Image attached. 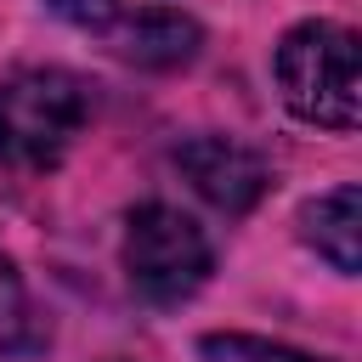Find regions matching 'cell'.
Here are the masks:
<instances>
[{
    "mask_svg": "<svg viewBox=\"0 0 362 362\" xmlns=\"http://www.w3.org/2000/svg\"><path fill=\"white\" fill-rule=\"evenodd\" d=\"M198 356L204 362H328V356H311V351H294V345L260 339V334H204Z\"/></svg>",
    "mask_w": 362,
    "mask_h": 362,
    "instance_id": "cell-8",
    "label": "cell"
},
{
    "mask_svg": "<svg viewBox=\"0 0 362 362\" xmlns=\"http://www.w3.org/2000/svg\"><path fill=\"white\" fill-rule=\"evenodd\" d=\"M45 6L79 28H113V17H119V0H45Z\"/></svg>",
    "mask_w": 362,
    "mask_h": 362,
    "instance_id": "cell-9",
    "label": "cell"
},
{
    "mask_svg": "<svg viewBox=\"0 0 362 362\" xmlns=\"http://www.w3.org/2000/svg\"><path fill=\"white\" fill-rule=\"evenodd\" d=\"M215 249L175 204H136L124 221V277L147 305H181L209 283Z\"/></svg>",
    "mask_w": 362,
    "mask_h": 362,
    "instance_id": "cell-3",
    "label": "cell"
},
{
    "mask_svg": "<svg viewBox=\"0 0 362 362\" xmlns=\"http://www.w3.org/2000/svg\"><path fill=\"white\" fill-rule=\"evenodd\" d=\"M300 232H305V243H311L334 272L356 277V266H362V192L345 181V187L311 198V204L300 209Z\"/></svg>",
    "mask_w": 362,
    "mask_h": 362,
    "instance_id": "cell-5",
    "label": "cell"
},
{
    "mask_svg": "<svg viewBox=\"0 0 362 362\" xmlns=\"http://www.w3.org/2000/svg\"><path fill=\"white\" fill-rule=\"evenodd\" d=\"M40 334H34V305H28V288H23V272L17 260L0 249V362L34 351Z\"/></svg>",
    "mask_w": 362,
    "mask_h": 362,
    "instance_id": "cell-7",
    "label": "cell"
},
{
    "mask_svg": "<svg viewBox=\"0 0 362 362\" xmlns=\"http://www.w3.org/2000/svg\"><path fill=\"white\" fill-rule=\"evenodd\" d=\"M85 119H90V85L68 68H17L0 79V158L17 175L57 170Z\"/></svg>",
    "mask_w": 362,
    "mask_h": 362,
    "instance_id": "cell-1",
    "label": "cell"
},
{
    "mask_svg": "<svg viewBox=\"0 0 362 362\" xmlns=\"http://www.w3.org/2000/svg\"><path fill=\"white\" fill-rule=\"evenodd\" d=\"M277 85L294 119L322 130H356L362 119V79H356V34L345 23H294L277 40Z\"/></svg>",
    "mask_w": 362,
    "mask_h": 362,
    "instance_id": "cell-2",
    "label": "cell"
},
{
    "mask_svg": "<svg viewBox=\"0 0 362 362\" xmlns=\"http://www.w3.org/2000/svg\"><path fill=\"white\" fill-rule=\"evenodd\" d=\"M198 23L192 17H181V11H136L124 28H119V51L130 57V62H141V68H181V62H192L198 57Z\"/></svg>",
    "mask_w": 362,
    "mask_h": 362,
    "instance_id": "cell-6",
    "label": "cell"
},
{
    "mask_svg": "<svg viewBox=\"0 0 362 362\" xmlns=\"http://www.w3.org/2000/svg\"><path fill=\"white\" fill-rule=\"evenodd\" d=\"M175 164H181V175H187L215 209H226V215L255 209L260 192H266V181H272L266 158H260L255 147L232 141V136H192V141L175 147Z\"/></svg>",
    "mask_w": 362,
    "mask_h": 362,
    "instance_id": "cell-4",
    "label": "cell"
}]
</instances>
